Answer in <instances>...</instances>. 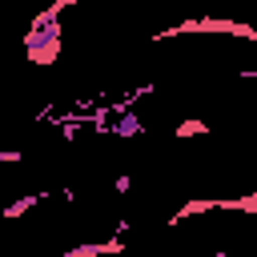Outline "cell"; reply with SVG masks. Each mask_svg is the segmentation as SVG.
I'll list each match as a JSON object with an SVG mask.
<instances>
[{"label":"cell","mask_w":257,"mask_h":257,"mask_svg":"<svg viewBox=\"0 0 257 257\" xmlns=\"http://www.w3.org/2000/svg\"><path fill=\"white\" fill-rule=\"evenodd\" d=\"M205 133H209V124H205L201 116H185V120H177L173 141H189V137H205Z\"/></svg>","instance_id":"cell-1"}]
</instances>
